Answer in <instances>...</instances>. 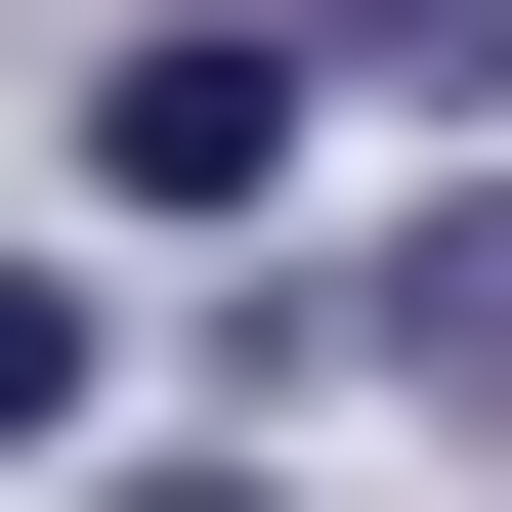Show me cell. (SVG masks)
<instances>
[{"mask_svg": "<svg viewBox=\"0 0 512 512\" xmlns=\"http://www.w3.org/2000/svg\"><path fill=\"white\" fill-rule=\"evenodd\" d=\"M86 171H128V214H256V171H299V43H214V0L86 43Z\"/></svg>", "mask_w": 512, "mask_h": 512, "instance_id": "obj_1", "label": "cell"}, {"mask_svg": "<svg viewBox=\"0 0 512 512\" xmlns=\"http://www.w3.org/2000/svg\"><path fill=\"white\" fill-rule=\"evenodd\" d=\"M384 384H427V427H512V171H470L427 256H384Z\"/></svg>", "mask_w": 512, "mask_h": 512, "instance_id": "obj_2", "label": "cell"}, {"mask_svg": "<svg viewBox=\"0 0 512 512\" xmlns=\"http://www.w3.org/2000/svg\"><path fill=\"white\" fill-rule=\"evenodd\" d=\"M299 43H342V86H512V0H299Z\"/></svg>", "mask_w": 512, "mask_h": 512, "instance_id": "obj_3", "label": "cell"}, {"mask_svg": "<svg viewBox=\"0 0 512 512\" xmlns=\"http://www.w3.org/2000/svg\"><path fill=\"white\" fill-rule=\"evenodd\" d=\"M43 427H86V299H43V256H0V470H43Z\"/></svg>", "mask_w": 512, "mask_h": 512, "instance_id": "obj_4", "label": "cell"}]
</instances>
